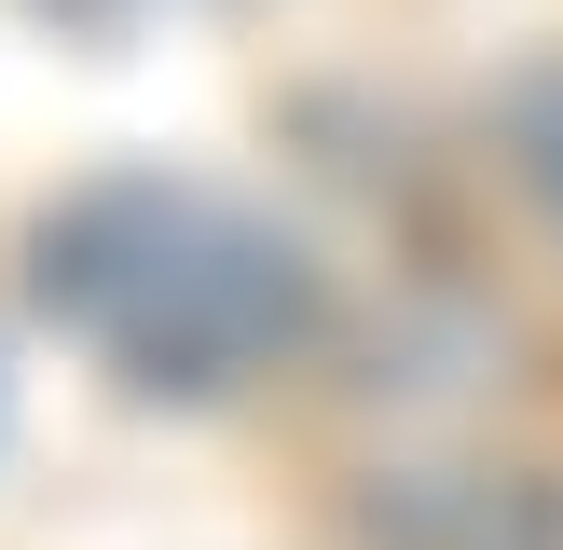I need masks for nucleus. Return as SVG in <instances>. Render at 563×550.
Here are the masks:
<instances>
[{
	"mask_svg": "<svg viewBox=\"0 0 563 550\" xmlns=\"http://www.w3.org/2000/svg\"><path fill=\"white\" fill-rule=\"evenodd\" d=\"M27 289L137 399H234L317 344V248L207 179H97L27 234Z\"/></svg>",
	"mask_w": 563,
	"mask_h": 550,
	"instance_id": "obj_1",
	"label": "nucleus"
},
{
	"mask_svg": "<svg viewBox=\"0 0 563 550\" xmlns=\"http://www.w3.org/2000/svg\"><path fill=\"white\" fill-rule=\"evenodd\" d=\"M522 165H537V179L563 193V82H550V97H537V110H522Z\"/></svg>",
	"mask_w": 563,
	"mask_h": 550,
	"instance_id": "obj_2",
	"label": "nucleus"
},
{
	"mask_svg": "<svg viewBox=\"0 0 563 550\" xmlns=\"http://www.w3.org/2000/svg\"><path fill=\"white\" fill-rule=\"evenodd\" d=\"M69 14H124V0H69Z\"/></svg>",
	"mask_w": 563,
	"mask_h": 550,
	"instance_id": "obj_3",
	"label": "nucleus"
}]
</instances>
